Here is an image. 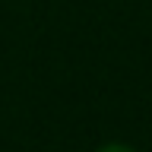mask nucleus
I'll return each instance as SVG.
<instances>
[{"label":"nucleus","mask_w":152,"mask_h":152,"mask_svg":"<svg viewBox=\"0 0 152 152\" xmlns=\"http://www.w3.org/2000/svg\"><path fill=\"white\" fill-rule=\"evenodd\" d=\"M98 152H136V149H130V146H124V142H108V146H102Z\"/></svg>","instance_id":"1"}]
</instances>
